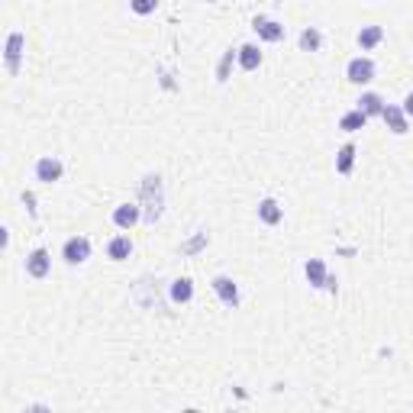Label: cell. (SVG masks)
I'll use <instances>...</instances> for the list:
<instances>
[{
    "mask_svg": "<svg viewBox=\"0 0 413 413\" xmlns=\"http://www.w3.org/2000/svg\"><path fill=\"white\" fill-rule=\"evenodd\" d=\"M23 204H26V210H30V216H32V220H36V197H32V194L30 191H23Z\"/></svg>",
    "mask_w": 413,
    "mask_h": 413,
    "instance_id": "cell-23",
    "label": "cell"
},
{
    "mask_svg": "<svg viewBox=\"0 0 413 413\" xmlns=\"http://www.w3.org/2000/svg\"><path fill=\"white\" fill-rule=\"evenodd\" d=\"M365 123H368V116L362 113V110H349V113L339 120V130H345V132H359V130H365Z\"/></svg>",
    "mask_w": 413,
    "mask_h": 413,
    "instance_id": "cell-20",
    "label": "cell"
},
{
    "mask_svg": "<svg viewBox=\"0 0 413 413\" xmlns=\"http://www.w3.org/2000/svg\"><path fill=\"white\" fill-rule=\"evenodd\" d=\"M352 165H355V146L352 142H345V146L336 152V171L339 175H352Z\"/></svg>",
    "mask_w": 413,
    "mask_h": 413,
    "instance_id": "cell-19",
    "label": "cell"
},
{
    "mask_svg": "<svg viewBox=\"0 0 413 413\" xmlns=\"http://www.w3.org/2000/svg\"><path fill=\"white\" fill-rule=\"evenodd\" d=\"M23 52H26V36H23V32H10V36H7V49H4V61H7L10 78L20 75V61H23Z\"/></svg>",
    "mask_w": 413,
    "mask_h": 413,
    "instance_id": "cell-2",
    "label": "cell"
},
{
    "mask_svg": "<svg viewBox=\"0 0 413 413\" xmlns=\"http://www.w3.org/2000/svg\"><path fill=\"white\" fill-rule=\"evenodd\" d=\"M191 297H194V281L191 278H178L171 284V300L175 304H191Z\"/></svg>",
    "mask_w": 413,
    "mask_h": 413,
    "instance_id": "cell-18",
    "label": "cell"
},
{
    "mask_svg": "<svg viewBox=\"0 0 413 413\" xmlns=\"http://www.w3.org/2000/svg\"><path fill=\"white\" fill-rule=\"evenodd\" d=\"M214 291H216V297L223 300V307H239V288H236V281L233 278H226V275H216L214 278Z\"/></svg>",
    "mask_w": 413,
    "mask_h": 413,
    "instance_id": "cell-8",
    "label": "cell"
},
{
    "mask_svg": "<svg viewBox=\"0 0 413 413\" xmlns=\"http://www.w3.org/2000/svg\"><path fill=\"white\" fill-rule=\"evenodd\" d=\"M107 255L113 261H126L132 255V239L130 236H113L110 239V245H107Z\"/></svg>",
    "mask_w": 413,
    "mask_h": 413,
    "instance_id": "cell-13",
    "label": "cell"
},
{
    "mask_svg": "<svg viewBox=\"0 0 413 413\" xmlns=\"http://www.w3.org/2000/svg\"><path fill=\"white\" fill-rule=\"evenodd\" d=\"M239 68L242 71H255L261 65V52H259V46H252V42H249V46H239Z\"/></svg>",
    "mask_w": 413,
    "mask_h": 413,
    "instance_id": "cell-15",
    "label": "cell"
},
{
    "mask_svg": "<svg viewBox=\"0 0 413 413\" xmlns=\"http://www.w3.org/2000/svg\"><path fill=\"white\" fill-rule=\"evenodd\" d=\"M239 58V49L236 52H233V49H226V52H223V58H220V65H216V81H220V85H226V81H230V68H233V61Z\"/></svg>",
    "mask_w": 413,
    "mask_h": 413,
    "instance_id": "cell-21",
    "label": "cell"
},
{
    "mask_svg": "<svg viewBox=\"0 0 413 413\" xmlns=\"http://www.w3.org/2000/svg\"><path fill=\"white\" fill-rule=\"evenodd\" d=\"M384 107H388V104H384L381 94H375V91H368V94H362V97H359V110L365 116H381Z\"/></svg>",
    "mask_w": 413,
    "mask_h": 413,
    "instance_id": "cell-14",
    "label": "cell"
},
{
    "mask_svg": "<svg viewBox=\"0 0 413 413\" xmlns=\"http://www.w3.org/2000/svg\"><path fill=\"white\" fill-rule=\"evenodd\" d=\"M142 223L155 226L165 214V187H161V175H146L142 178Z\"/></svg>",
    "mask_w": 413,
    "mask_h": 413,
    "instance_id": "cell-1",
    "label": "cell"
},
{
    "mask_svg": "<svg viewBox=\"0 0 413 413\" xmlns=\"http://www.w3.org/2000/svg\"><path fill=\"white\" fill-rule=\"evenodd\" d=\"M381 39H384V30H381V26H362V32H359V49H362V52H371L375 46H381Z\"/></svg>",
    "mask_w": 413,
    "mask_h": 413,
    "instance_id": "cell-16",
    "label": "cell"
},
{
    "mask_svg": "<svg viewBox=\"0 0 413 413\" xmlns=\"http://www.w3.org/2000/svg\"><path fill=\"white\" fill-rule=\"evenodd\" d=\"M204 242H207V233H200V236L194 239V242H187V245H184V252H197V249H200Z\"/></svg>",
    "mask_w": 413,
    "mask_h": 413,
    "instance_id": "cell-24",
    "label": "cell"
},
{
    "mask_svg": "<svg viewBox=\"0 0 413 413\" xmlns=\"http://www.w3.org/2000/svg\"><path fill=\"white\" fill-rule=\"evenodd\" d=\"M381 120L388 123V130L394 132V136H404V132H407V113H404V107H394V104H388V107H384V113H381Z\"/></svg>",
    "mask_w": 413,
    "mask_h": 413,
    "instance_id": "cell-10",
    "label": "cell"
},
{
    "mask_svg": "<svg viewBox=\"0 0 413 413\" xmlns=\"http://www.w3.org/2000/svg\"><path fill=\"white\" fill-rule=\"evenodd\" d=\"M304 275H307V281L314 284V288H326V278H329L326 261H323V259H307Z\"/></svg>",
    "mask_w": 413,
    "mask_h": 413,
    "instance_id": "cell-12",
    "label": "cell"
},
{
    "mask_svg": "<svg viewBox=\"0 0 413 413\" xmlns=\"http://www.w3.org/2000/svg\"><path fill=\"white\" fill-rule=\"evenodd\" d=\"M139 220H142V207L139 204H120L113 210V226H120V230H132Z\"/></svg>",
    "mask_w": 413,
    "mask_h": 413,
    "instance_id": "cell-9",
    "label": "cell"
},
{
    "mask_svg": "<svg viewBox=\"0 0 413 413\" xmlns=\"http://www.w3.org/2000/svg\"><path fill=\"white\" fill-rule=\"evenodd\" d=\"M297 46H300V52H320V46H323V32L316 30V26H307V30L300 32Z\"/></svg>",
    "mask_w": 413,
    "mask_h": 413,
    "instance_id": "cell-17",
    "label": "cell"
},
{
    "mask_svg": "<svg viewBox=\"0 0 413 413\" xmlns=\"http://www.w3.org/2000/svg\"><path fill=\"white\" fill-rule=\"evenodd\" d=\"M252 30L259 32L265 42H281V39L288 36L284 23H278V20H271V16H255V20H252Z\"/></svg>",
    "mask_w": 413,
    "mask_h": 413,
    "instance_id": "cell-7",
    "label": "cell"
},
{
    "mask_svg": "<svg viewBox=\"0 0 413 413\" xmlns=\"http://www.w3.org/2000/svg\"><path fill=\"white\" fill-rule=\"evenodd\" d=\"M130 7H132V13L149 16V13H155V10H159V0H130Z\"/></svg>",
    "mask_w": 413,
    "mask_h": 413,
    "instance_id": "cell-22",
    "label": "cell"
},
{
    "mask_svg": "<svg viewBox=\"0 0 413 413\" xmlns=\"http://www.w3.org/2000/svg\"><path fill=\"white\" fill-rule=\"evenodd\" d=\"M52 271V255H49V249H32L30 255H26V275L36 278V281H42V278Z\"/></svg>",
    "mask_w": 413,
    "mask_h": 413,
    "instance_id": "cell-4",
    "label": "cell"
},
{
    "mask_svg": "<svg viewBox=\"0 0 413 413\" xmlns=\"http://www.w3.org/2000/svg\"><path fill=\"white\" fill-rule=\"evenodd\" d=\"M345 78L352 81V85H368V81H375V61L371 58H352L345 65Z\"/></svg>",
    "mask_w": 413,
    "mask_h": 413,
    "instance_id": "cell-5",
    "label": "cell"
},
{
    "mask_svg": "<svg viewBox=\"0 0 413 413\" xmlns=\"http://www.w3.org/2000/svg\"><path fill=\"white\" fill-rule=\"evenodd\" d=\"M404 113H407V116H413V91L404 97Z\"/></svg>",
    "mask_w": 413,
    "mask_h": 413,
    "instance_id": "cell-25",
    "label": "cell"
},
{
    "mask_svg": "<svg viewBox=\"0 0 413 413\" xmlns=\"http://www.w3.org/2000/svg\"><path fill=\"white\" fill-rule=\"evenodd\" d=\"M61 259L68 265H85L91 259V239L87 236H71L68 242L61 245Z\"/></svg>",
    "mask_w": 413,
    "mask_h": 413,
    "instance_id": "cell-3",
    "label": "cell"
},
{
    "mask_svg": "<svg viewBox=\"0 0 413 413\" xmlns=\"http://www.w3.org/2000/svg\"><path fill=\"white\" fill-rule=\"evenodd\" d=\"M61 175H65V165H61V159H55V155H42V159L36 161V181L55 184Z\"/></svg>",
    "mask_w": 413,
    "mask_h": 413,
    "instance_id": "cell-6",
    "label": "cell"
},
{
    "mask_svg": "<svg viewBox=\"0 0 413 413\" xmlns=\"http://www.w3.org/2000/svg\"><path fill=\"white\" fill-rule=\"evenodd\" d=\"M259 220L265 223V226H278V223L284 220V210H281V204H278L275 197H265L259 204Z\"/></svg>",
    "mask_w": 413,
    "mask_h": 413,
    "instance_id": "cell-11",
    "label": "cell"
}]
</instances>
